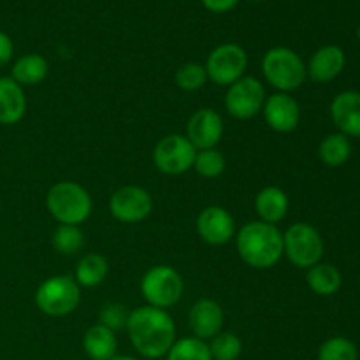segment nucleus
I'll list each match as a JSON object with an SVG mask.
<instances>
[{
	"label": "nucleus",
	"instance_id": "f257e3e1",
	"mask_svg": "<svg viewBox=\"0 0 360 360\" xmlns=\"http://www.w3.org/2000/svg\"><path fill=\"white\" fill-rule=\"evenodd\" d=\"M132 347L146 359H160L167 355L176 341V326L165 309L143 306L130 311L127 320Z\"/></svg>",
	"mask_w": 360,
	"mask_h": 360
},
{
	"label": "nucleus",
	"instance_id": "f03ea898",
	"mask_svg": "<svg viewBox=\"0 0 360 360\" xmlns=\"http://www.w3.org/2000/svg\"><path fill=\"white\" fill-rule=\"evenodd\" d=\"M239 257L253 269H271L283 257V234L276 225L250 221L236 236Z\"/></svg>",
	"mask_w": 360,
	"mask_h": 360
},
{
	"label": "nucleus",
	"instance_id": "7ed1b4c3",
	"mask_svg": "<svg viewBox=\"0 0 360 360\" xmlns=\"http://www.w3.org/2000/svg\"><path fill=\"white\" fill-rule=\"evenodd\" d=\"M46 207L60 225H79L91 214V195L74 181H60L49 188Z\"/></svg>",
	"mask_w": 360,
	"mask_h": 360
},
{
	"label": "nucleus",
	"instance_id": "20e7f679",
	"mask_svg": "<svg viewBox=\"0 0 360 360\" xmlns=\"http://www.w3.org/2000/svg\"><path fill=\"white\" fill-rule=\"evenodd\" d=\"M262 72L267 83L281 94H288L302 86L308 77L306 63L290 48L278 46L264 55Z\"/></svg>",
	"mask_w": 360,
	"mask_h": 360
},
{
	"label": "nucleus",
	"instance_id": "39448f33",
	"mask_svg": "<svg viewBox=\"0 0 360 360\" xmlns=\"http://www.w3.org/2000/svg\"><path fill=\"white\" fill-rule=\"evenodd\" d=\"M81 302V287L70 276H51L39 285L35 306L48 316L70 315Z\"/></svg>",
	"mask_w": 360,
	"mask_h": 360
},
{
	"label": "nucleus",
	"instance_id": "423d86ee",
	"mask_svg": "<svg viewBox=\"0 0 360 360\" xmlns=\"http://www.w3.org/2000/svg\"><path fill=\"white\" fill-rule=\"evenodd\" d=\"M283 255L299 269L316 266L323 257L322 236L313 225L302 221L294 224L283 234Z\"/></svg>",
	"mask_w": 360,
	"mask_h": 360
},
{
	"label": "nucleus",
	"instance_id": "0eeeda50",
	"mask_svg": "<svg viewBox=\"0 0 360 360\" xmlns=\"http://www.w3.org/2000/svg\"><path fill=\"white\" fill-rule=\"evenodd\" d=\"M141 292L148 306L160 309L172 308L183 295V278L174 267L155 266L141 280Z\"/></svg>",
	"mask_w": 360,
	"mask_h": 360
},
{
	"label": "nucleus",
	"instance_id": "6e6552de",
	"mask_svg": "<svg viewBox=\"0 0 360 360\" xmlns=\"http://www.w3.org/2000/svg\"><path fill=\"white\" fill-rule=\"evenodd\" d=\"M248 65V56L246 51L238 44H221L211 51L206 62L207 79L220 86H231L238 79H241Z\"/></svg>",
	"mask_w": 360,
	"mask_h": 360
},
{
	"label": "nucleus",
	"instance_id": "1a4fd4ad",
	"mask_svg": "<svg viewBox=\"0 0 360 360\" xmlns=\"http://www.w3.org/2000/svg\"><path fill=\"white\" fill-rule=\"evenodd\" d=\"M195 155L197 150L186 139V136L171 134L157 143L153 151V162L158 171L164 174L178 176L185 174L193 167Z\"/></svg>",
	"mask_w": 360,
	"mask_h": 360
},
{
	"label": "nucleus",
	"instance_id": "9d476101",
	"mask_svg": "<svg viewBox=\"0 0 360 360\" xmlns=\"http://www.w3.org/2000/svg\"><path fill=\"white\" fill-rule=\"evenodd\" d=\"M266 98V88L257 77H241L229 86L225 108L234 118L250 120L262 111Z\"/></svg>",
	"mask_w": 360,
	"mask_h": 360
},
{
	"label": "nucleus",
	"instance_id": "9b49d317",
	"mask_svg": "<svg viewBox=\"0 0 360 360\" xmlns=\"http://www.w3.org/2000/svg\"><path fill=\"white\" fill-rule=\"evenodd\" d=\"M153 210V199L141 186H123L109 199V211L122 224H139L146 220Z\"/></svg>",
	"mask_w": 360,
	"mask_h": 360
},
{
	"label": "nucleus",
	"instance_id": "f8f14e48",
	"mask_svg": "<svg viewBox=\"0 0 360 360\" xmlns=\"http://www.w3.org/2000/svg\"><path fill=\"white\" fill-rule=\"evenodd\" d=\"M224 136V122L214 109H199L186 123V139L197 151L211 150Z\"/></svg>",
	"mask_w": 360,
	"mask_h": 360
},
{
	"label": "nucleus",
	"instance_id": "ddd939ff",
	"mask_svg": "<svg viewBox=\"0 0 360 360\" xmlns=\"http://www.w3.org/2000/svg\"><path fill=\"white\" fill-rule=\"evenodd\" d=\"M197 232L207 245H227L236 234L234 218L225 207L210 206L200 211L197 218Z\"/></svg>",
	"mask_w": 360,
	"mask_h": 360
},
{
	"label": "nucleus",
	"instance_id": "4468645a",
	"mask_svg": "<svg viewBox=\"0 0 360 360\" xmlns=\"http://www.w3.org/2000/svg\"><path fill=\"white\" fill-rule=\"evenodd\" d=\"M262 111L264 120L274 132L288 134L297 129L299 122H301V108H299L297 101L281 91L266 98Z\"/></svg>",
	"mask_w": 360,
	"mask_h": 360
},
{
	"label": "nucleus",
	"instance_id": "2eb2a0df",
	"mask_svg": "<svg viewBox=\"0 0 360 360\" xmlns=\"http://www.w3.org/2000/svg\"><path fill=\"white\" fill-rule=\"evenodd\" d=\"M188 326L199 340H213L224 327V309L213 299H199L188 311Z\"/></svg>",
	"mask_w": 360,
	"mask_h": 360
},
{
	"label": "nucleus",
	"instance_id": "dca6fc26",
	"mask_svg": "<svg viewBox=\"0 0 360 360\" xmlns=\"http://www.w3.org/2000/svg\"><path fill=\"white\" fill-rule=\"evenodd\" d=\"M345 63H347V56L343 49L336 44H327L313 53L306 72L309 79L315 83H330L343 72Z\"/></svg>",
	"mask_w": 360,
	"mask_h": 360
},
{
	"label": "nucleus",
	"instance_id": "f3484780",
	"mask_svg": "<svg viewBox=\"0 0 360 360\" xmlns=\"http://www.w3.org/2000/svg\"><path fill=\"white\" fill-rule=\"evenodd\" d=\"M330 116L340 134L360 137V91L347 90L336 95L330 104Z\"/></svg>",
	"mask_w": 360,
	"mask_h": 360
},
{
	"label": "nucleus",
	"instance_id": "a211bd4d",
	"mask_svg": "<svg viewBox=\"0 0 360 360\" xmlns=\"http://www.w3.org/2000/svg\"><path fill=\"white\" fill-rule=\"evenodd\" d=\"M27 111L23 86L13 77H0V125H14Z\"/></svg>",
	"mask_w": 360,
	"mask_h": 360
},
{
	"label": "nucleus",
	"instance_id": "6ab92c4d",
	"mask_svg": "<svg viewBox=\"0 0 360 360\" xmlns=\"http://www.w3.org/2000/svg\"><path fill=\"white\" fill-rule=\"evenodd\" d=\"M255 210L260 217V221L276 225L283 220L288 213V197L278 186H266L257 193Z\"/></svg>",
	"mask_w": 360,
	"mask_h": 360
},
{
	"label": "nucleus",
	"instance_id": "aec40b11",
	"mask_svg": "<svg viewBox=\"0 0 360 360\" xmlns=\"http://www.w3.org/2000/svg\"><path fill=\"white\" fill-rule=\"evenodd\" d=\"M116 336L102 323H95L84 333L83 348L91 360H111L116 357Z\"/></svg>",
	"mask_w": 360,
	"mask_h": 360
},
{
	"label": "nucleus",
	"instance_id": "412c9836",
	"mask_svg": "<svg viewBox=\"0 0 360 360\" xmlns=\"http://www.w3.org/2000/svg\"><path fill=\"white\" fill-rule=\"evenodd\" d=\"M46 76H48V62L44 56L35 55V53L18 58L11 69V77L20 86H35L42 83Z\"/></svg>",
	"mask_w": 360,
	"mask_h": 360
},
{
	"label": "nucleus",
	"instance_id": "4be33fe9",
	"mask_svg": "<svg viewBox=\"0 0 360 360\" xmlns=\"http://www.w3.org/2000/svg\"><path fill=\"white\" fill-rule=\"evenodd\" d=\"M306 281H308V287L311 288L313 294L330 297V295L338 294L341 283H343V278H341L340 269L336 266L319 262L316 266L309 267Z\"/></svg>",
	"mask_w": 360,
	"mask_h": 360
},
{
	"label": "nucleus",
	"instance_id": "5701e85b",
	"mask_svg": "<svg viewBox=\"0 0 360 360\" xmlns=\"http://www.w3.org/2000/svg\"><path fill=\"white\" fill-rule=\"evenodd\" d=\"M319 157L322 164H326L327 167H341L352 157L350 137L343 136L340 132L326 136L320 141Z\"/></svg>",
	"mask_w": 360,
	"mask_h": 360
},
{
	"label": "nucleus",
	"instance_id": "b1692460",
	"mask_svg": "<svg viewBox=\"0 0 360 360\" xmlns=\"http://www.w3.org/2000/svg\"><path fill=\"white\" fill-rule=\"evenodd\" d=\"M108 260L102 255H98V253H88V255H84L83 259L77 262L76 278H74V280H76V283L79 285V287L91 288L101 285L102 281L105 280V276H108Z\"/></svg>",
	"mask_w": 360,
	"mask_h": 360
},
{
	"label": "nucleus",
	"instance_id": "393cba45",
	"mask_svg": "<svg viewBox=\"0 0 360 360\" xmlns=\"http://www.w3.org/2000/svg\"><path fill=\"white\" fill-rule=\"evenodd\" d=\"M167 360H213L210 345L199 338H181L167 352Z\"/></svg>",
	"mask_w": 360,
	"mask_h": 360
},
{
	"label": "nucleus",
	"instance_id": "a878e982",
	"mask_svg": "<svg viewBox=\"0 0 360 360\" xmlns=\"http://www.w3.org/2000/svg\"><path fill=\"white\" fill-rule=\"evenodd\" d=\"M53 248L60 255H74L79 252L84 245L83 232L76 225H58L56 231L53 232Z\"/></svg>",
	"mask_w": 360,
	"mask_h": 360
},
{
	"label": "nucleus",
	"instance_id": "bb28decb",
	"mask_svg": "<svg viewBox=\"0 0 360 360\" xmlns=\"http://www.w3.org/2000/svg\"><path fill=\"white\" fill-rule=\"evenodd\" d=\"M359 350L357 345L350 341L348 338L336 336L327 340L320 347L319 360H357Z\"/></svg>",
	"mask_w": 360,
	"mask_h": 360
},
{
	"label": "nucleus",
	"instance_id": "cd10ccee",
	"mask_svg": "<svg viewBox=\"0 0 360 360\" xmlns=\"http://www.w3.org/2000/svg\"><path fill=\"white\" fill-rule=\"evenodd\" d=\"M193 169L202 178H218L225 171V158L217 148L211 150L197 151L195 160H193Z\"/></svg>",
	"mask_w": 360,
	"mask_h": 360
},
{
	"label": "nucleus",
	"instance_id": "c85d7f7f",
	"mask_svg": "<svg viewBox=\"0 0 360 360\" xmlns=\"http://www.w3.org/2000/svg\"><path fill=\"white\" fill-rule=\"evenodd\" d=\"M174 81L176 84L185 91L200 90L207 81L206 67L195 62L185 63V65H181L178 70H176Z\"/></svg>",
	"mask_w": 360,
	"mask_h": 360
},
{
	"label": "nucleus",
	"instance_id": "c756f323",
	"mask_svg": "<svg viewBox=\"0 0 360 360\" xmlns=\"http://www.w3.org/2000/svg\"><path fill=\"white\" fill-rule=\"evenodd\" d=\"M241 340L232 333H220L211 340L210 345L213 360H236L241 355Z\"/></svg>",
	"mask_w": 360,
	"mask_h": 360
},
{
	"label": "nucleus",
	"instance_id": "7c9ffc66",
	"mask_svg": "<svg viewBox=\"0 0 360 360\" xmlns=\"http://www.w3.org/2000/svg\"><path fill=\"white\" fill-rule=\"evenodd\" d=\"M130 313L127 311L125 306L122 304H105L104 308L101 309V323L105 326L108 329H111L112 333L115 330L123 329L127 327V320H129Z\"/></svg>",
	"mask_w": 360,
	"mask_h": 360
},
{
	"label": "nucleus",
	"instance_id": "2f4dec72",
	"mask_svg": "<svg viewBox=\"0 0 360 360\" xmlns=\"http://www.w3.org/2000/svg\"><path fill=\"white\" fill-rule=\"evenodd\" d=\"M14 55V44L11 41V37L4 32H0V69L6 67L11 62Z\"/></svg>",
	"mask_w": 360,
	"mask_h": 360
},
{
	"label": "nucleus",
	"instance_id": "473e14b6",
	"mask_svg": "<svg viewBox=\"0 0 360 360\" xmlns=\"http://www.w3.org/2000/svg\"><path fill=\"white\" fill-rule=\"evenodd\" d=\"M200 2H202V6L206 7L207 11H211V13L221 14L234 9V7L238 6L239 0H200Z\"/></svg>",
	"mask_w": 360,
	"mask_h": 360
},
{
	"label": "nucleus",
	"instance_id": "72a5a7b5",
	"mask_svg": "<svg viewBox=\"0 0 360 360\" xmlns=\"http://www.w3.org/2000/svg\"><path fill=\"white\" fill-rule=\"evenodd\" d=\"M111 360H137V359H132V357H112Z\"/></svg>",
	"mask_w": 360,
	"mask_h": 360
},
{
	"label": "nucleus",
	"instance_id": "f704fd0d",
	"mask_svg": "<svg viewBox=\"0 0 360 360\" xmlns=\"http://www.w3.org/2000/svg\"><path fill=\"white\" fill-rule=\"evenodd\" d=\"M357 37L360 39V25H359V28H357Z\"/></svg>",
	"mask_w": 360,
	"mask_h": 360
},
{
	"label": "nucleus",
	"instance_id": "c9c22d12",
	"mask_svg": "<svg viewBox=\"0 0 360 360\" xmlns=\"http://www.w3.org/2000/svg\"><path fill=\"white\" fill-rule=\"evenodd\" d=\"M253 2H262V0H253Z\"/></svg>",
	"mask_w": 360,
	"mask_h": 360
}]
</instances>
